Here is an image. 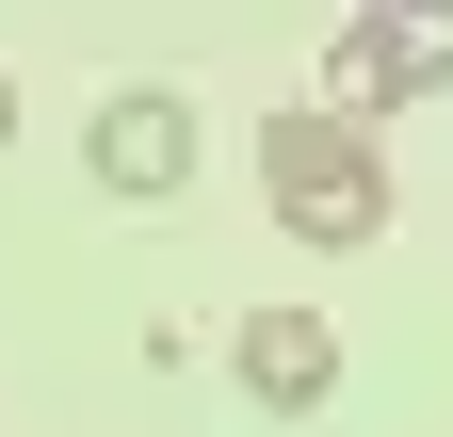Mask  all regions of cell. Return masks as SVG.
<instances>
[{"label": "cell", "mask_w": 453, "mask_h": 437, "mask_svg": "<svg viewBox=\"0 0 453 437\" xmlns=\"http://www.w3.org/2000/svg\"><path fill=\"white\" fill-rule=\"evenodd\" d=\"M81 162H97V195H146V211H162V195L195 179V97H162V81L97 97V146H81Z\"/></svg>", "instance_id": "3957f363"}, {"label": "cell", "mask_w": 453, "mask_h": 437, "mask_svg": "<svg viewBox=\"0 0 453 437\" xmlns=\"http://www.w3.org/2000/svg\"><path fill=\"white\" fill-rule=\"evenodd\" d=\"M405 97H453V0H372L324 65V114H405Z\"/></svg>", "instance_id": "7a4b0ae2"}, {"label": "cell", "mask_w": 453, "mask_h": 437, "mask_svg": "<svg viewBox=\"0 0 453 437\" xmlns=\"http://www.w3.org/2000/svg\"><path fill=\"white\" fill-rule=\"evenodd\" d=\"M0 146H17V81H0Z\"/></svg>", "instance_id": "5b68a950"}, {"label": "cell", "mask_w": 453, "mask_h": 437, "mask_svg": "<svg viewBox=\"0 0 453 437\" xmlns=\"http://www.w3.org/2000/svg\"><path fill=\"white\" fill-rule=\"evenodd\" d=\"M259 195H275L292 243H372L388 227V146L357 114H275L259 130Z\"/></svg>", "instance_id": "6da1fadb"}, {"label": "cell", "mask_w": 453, "mask_h": 437, "mask_svg": "<svg viewBox=\"0 0 453 437\" xmlns=\"http://www.w3.org/2000/svg\"><path fill=\"white\" fill-rule=\"evenodd\" d=\"M226 356H243L259 405H324V389H340V324H324V308H243Z\"/></svg>", "instance_id": "277c9868"}]
</instances>
